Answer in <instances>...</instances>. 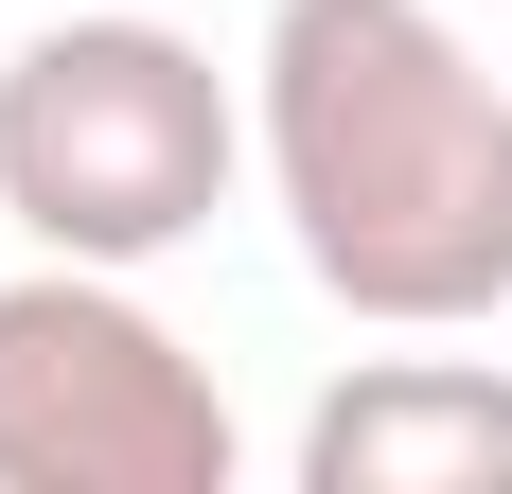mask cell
Listing matches in <instances>:
<instances>
[{"label":"cell","instance_id":"cell-1","mask_svg":"<svg viewBox=\"0 0 512 494\" xmlns=\"http://www.w3.org/2000/svg\"><path fill=\"white\" fill-rule=\"evenodd\" d=\"M248 142L336 318L460 336L512 300V71L442 0H283L248 53Z\"/></svg>","mask_w":512,"mask_h":494},{"label":"cell","instance_id":"cell-2","mask_svg":"<svg viewBox=\"0 0 512 494\" xmlns=\"http://www.w3.org/2000/svg\"><path fill=\"white\" fill-rule=\"evenodd\" d=\"M248 106L177 18H53L0 53V212L53 265H159L248 177Z\"/></svg>","mask_w":512,"mask_h":494},{"label":"cell","instance_id":"cell-3","mask_svg":"<svg viewBox=\"0 0 512 494\" xmlns=\"http://www.w3.org/2000/svg\"><path fill=\"white\" fill-rule=\"evenodd\" d=\"M248 424L212 389L142 265H18L0 283V494H230Z\"/></svg>","mask_w":512,"mask_h":494},{"label":"cell","instance_id":"cell-4","mask_svg":"<svg viewBox=\"0 0 512 494\" xmlns=\"http://www.w3.org/2000/svg\"><path fill=\"white\" fill-rule=\"evenodd\" d=\"M301 494H512V371H477V353H371L354 389H318Z\"/></svg>","mask_w":512,"mask_h":494}]
</instances>
